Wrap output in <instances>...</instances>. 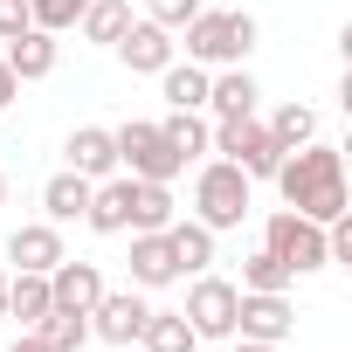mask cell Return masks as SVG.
Listing matches in <instances>:
<instances>
[{
    "instance_id": "cell-1",
    "label": "cell",
    "mask_w": 352,
    "mask_h": 352,
    "mask_svg": "<svg viewBox=\"0 0 352 352\" xmlns=\"http://www.w3.org/2000/svg\"><path fill=\"white\" fill-rule=\"evenodd\" d=\"M276 194H283V208L290 214H304V221H338V214H352L345 208V159H338V145H297V152H283L276 159Z\"/></svg>"
},
{
    "instance_id": "cell-2",
    "label": "cell",
    "mask_w": 352,
    "mask_h": 352,
    "mask_svg": "<svg viewBox=\"0 0 352 352\" xmlns=\"http://www.w3.org/2000/svg\"><path fill=\"white\" fill-rule=\"evenodd\" d=\"M249 49H256V21H249V14L201 8V14L187 21V63H201V69H208V63L228 69V63H242Z\"/></svg>"
},
{
    "instance_id": "cell-3",
    "label": "cell",
    "mask_w": 352,
    "mask_h": 352,
    "mask_svg": "<svg viewBox=\"0 0 352 352\" xmlns=\"http://www.w3.org/2000/svg\"><path fill=\"white\" fill-rule=\"evenodd\" d=\"M242 214H249V173L228 166V159L201 166V180H194V221L221 235V228H242Z\"/></svg>"
},
{
    "instance_id": "cell-4",
    "label": "cell",
    "mask_w": 352,
    "mask_h": 352,
    "mask_svg": "<svg viewBox=\"0 0 352 352\" xmlns=\"http://www.w3.org/2000/svg\"><path fill=\"white\" fill-rule=\"evenodd\" d=\"M208 145H214L228 166H242L249 180H270L276 159H283V145L270 138V124H256V111H249V118H221V124L208 131Z\"/></svg>"
},
{
    "instance_id": "cell-5",
    "label": "cell",
    "mask_w": 352,
    "mask_h": 352,
    "mask_svg": "<svg viewBox=\"0 0 352 352\" xmlns=\"http://www.w3.org/2000/svg\"><path fill=\"white\" fill-rule=\"evenodd\" d=\"M263 249H270L290 276H311V270H324V263H331V256H324V228H318V221H304V214H290V208L263 221Z\"/></svg>"
},
{
    "instance_id": "cell-6",
    "label": "cell",
    "mask_w": 352,
    "mask_h": 352,
    "mask_svg": "<svg viewBox=\"0 0 352 352\" xmlns=\"http://www.w3.org/2000/svg\"><path fill=\"white\" fill-rule=\"evenodd\" d=\"M118 138V173H131V180H166L173 187V173H180L187 159L166 145V131L159 124H145V118H131L124 131H111Z\"/></svg>"
},
{
    "instance_id": "cell-7",
    "label": "cell",
    "mask_w": 352,
    "mask_h": 352,
    "mask_svg": "<svg viewBox=\"0 0 352 352\" xmlns=\"http://www.w3.org/2000/svg\"><path fill=\"white\" fill-rule=\"evenodd\" d=\"M235 297H242V290H235L228 276H208V270H201L180 318L194 324V338H235Z\"/></svg>"
},
{
    "instance_id": "cell-8",
    "label": "cell",
    "mask_w": 352,
    "mask_h": 352,
    "mask_svg": "<svg viewBox=\"0 0 352 352\" xmlns=\"http://www.w3.org/2000/svg\"><path fill=\"white\" fill-rule=\"evenodd\" d=\"M297 331V311L283 290H242L235 297V338H263V345H283Z\"/></svg>"
},
{
    "instance_id": "cell-9",
    "label": "cell",
    "mask_w": 352,
    "mask_h": 352,
    "mask_svg": "<svg viewBox=\"0 0 352 352\" xmlns=\"http://www.w3.org/2000/svg\"><path fill=\"white\" fill-rule=\"evenodd\" d=\"M145 318H152V304H145L138 290H104V297L90 304V331L111 338V345H131V338L145 331Z\"/></svg>"
},
{
    "instance_id": "cell-10",
    "label": "cell",
    "mask_w": 352,
    "mask_h": 352,
    "mask_svg": "<svg viewBox=\"0 0 352 352\" xmlns=\"http://www.w3.org/2000/svg\"><path fill=\"white\" fill-rule=\"evenodd\" d=\"M111 49L124 56V69H131V76H159V69L173 63V28H159V21H131Z\"/></svg>"
},
{
    "instance_id": "cell-11",
    "label": "cell",
    "mask_w": 352,
    "mask_h": 352,
    "mask_svg": "<svg viewBox=\"0 0 352 352\" xmlns=\"http://www.w3.org/2000/svg\"><path fill=\"white\" fill-rule=\"evenodd\" d=\"M83 221H90L97 235H124V228H131V173H111V180H97V187H90Z\"/></svg>"
},
{
    "instance_id": "cell-12",
    "label": "cell",
    "mask_w": 352,
    "mask_h": 352,
    "mask_svg": "<svg viewBox=\"0 0 352 352\" xmlns=\"http://www.w3.org/2000/svg\"><path fill=\"white\" fill-rule=\"evenodd\" d=\"M173 276H180V263H173V249H166V228H131V283L159 290Z\"/></svg>"
},
{
    "instance_id": "cell-13",
    "label": "cell",
    "mask_w": 352,
    "mask_h": 352,
    "mask_svg": "<svg viewBox=\"0 0 352 352\" xmlns=\"http://www.w3.org/2000/svg\"><path fill=\"white\" fill-rule=\"evenodd\" d=\"M69 173H83V180H111V173H118V138L104 124H76L69 131Z\"/></svg>"
},
{
    "instance_id": "cell-14",
    "label": "cell",
    "mask_w": 352,
    "mask_h": 352,
    "mask_svg": "<svg viewBox=\"0 0 352 352\" xmlns=\"http://www.w3.org/2000/svg\"><path fill=\"white\" fill-rule=\"evenodd\" d=\"M8 263L49 276V270L63 263V235H56V221H28V228H14V235H8Z\"/></svg>"
},
{
    "instance_id": "cell-15",
    "label": "cell",
    "mask_w": 352,
    "mask_h": 352,
    "mask_svg": "<svg viewBox=\"0 0 352 352\" xmlns=\"http://www.w3.org/2000/svg\"><path fill=\"white\" fill-rule=\"evenodd\" d=\"M104 297V276H97V263H56L49 270V304H63V311H90Z\"/></svg>"
},
{
    "instance_id": "cell-16",
    "label": "cell",
    "mask_w": 352,
    "mask_h": 352,
    "mask_svg": "<svg viewBox=\"0 0 352 352\" xmlns=\"http://www.w3.org/2000/svg\"><path fill=\"white\" fill-rule=\"evenodd\" d=\"M0 56H8V69H14L21 83H35V76H49V69H56V35H49V28H21Z\"/></svg>"
},
{
    "instance_id": "cell-17",
    "label": "cell",
    "mask_w": 352,
    "mask_h": 352,
    "mask_svg": "<svg viewBox=\"0 0 352 352\" xmlns=\"http://www.w3.org/2000/svg\"><path fill=\"white\" fill-rule=\"evenodd\" d=\"M256 97H263V90H256V76H249V69H235V63H228L221 76H208V104H214V118H249V111H256Z\"/></svg>"
},
{
    "instance_id": "cell-18",
    "label": "cell",
    "mask_w": 352,
    "mask_h": 352,
    "mask_svg": "<svg viewBox=\"0 0 352 352\" xmlns=\"http://www.w3.org/2000/svg\"><path fill=\"white\" fill-rule=\"evenodd\" d=\"M166 249H173V263H180V276H201V270L214 263V228L173 221V228H166Z\"/></svg>"
},
{
    "instance_id": "cell-19",
    "label": "cell",
    "mask_w": 352,
    "mask_h": 352,
    "mask_svg": "<svg viewBox=\"0 0 352 352\" xmlns=\"http://www.w3.org/2000/svg\"><path fill=\"white\" fill-rule=\"evenodd\" d=\"M90 187L97 180H83V173H56V180L42 187V208H49V221L63 228V221H83V208H90Z\"/></svg>"
},
{
    "instance_id": "cell-20",
    "label": "cell",
    "mask_w": 352,
    "mask_h": 352,
    "mask_svg": "<svg viewBox=\"0 0 352 352\" xmlns=\"http://www.w3.org/2000/svg\"><path fill=\"white\" fill-rule=\"evenodd\" d=\"M180 208H173L166 180H131V228H173Z\"/></svg>"
},
{
    "instance_id": "cell-21",
    "label": "cell",
    "mask_w": 352,
    "mask_h": 352,
    "mask_svg": "<svg viewBox=\"0 0 352 352\" xmlns=\"http://www.w3.org/2000/svg\"><path fill=\"white\" fill-rule=\"evenodd\" d=\"M8 318H21V331H35V324L49 318V276L21 270V276L8 283Z\"/></svg>"
},
{
    "instance_id": "cell-22",
    "label": "cell",
    "mask_w": 352,
    "mask_h": 352,
    "mask_svg": "<svg viewBox=\"0 0 352 352\" xmlns=\"http://www.w3.org/2000/svg\"><path fill=\"white\" fill-rule=\"evenodd\" d=\"M35 338H42L49 352H83V338H90V311H63V304H49V318L35 324Z\"/></svg>"
},
{
    "instance_id": "cell-23",
    "label": "cell",
    "mask_w": 352,
    "mask_h": 352,
    "mask_svg": "<svg viewBox=\"0 0 352 352\" xmlns=\"http://www.w3.org/2000/svg\"><path fill=\"white\" fill-rule=\"evenodd\" d=\"M159 83H166V104H173V111H201V104H208V69H201V63H166Z\"/></svg>"
},
{
    "instance_id": "cell-24",
    "label": "cell",
    "mask_w": 352,
    "mask_h": 352,
    "mask_svg": "<svg viewBox=\"0 0 352 352\" xmlns=\"http://www.w3.org/2000/svg\"><path fill=\"white\" fill-rule=\"evenodd\" d=\"M138 345H145V352H194L201 338H194V324H187L180 311H152L145 331H138Z\"/></svg>"
},
{
    "instance_id": "cell-25",
    "label": "cell",
    "mask_w": 352,
    "mask_h": 352,
    "mask_svg": "<svg viewBox=\"0 0 352 352\" xmlns=\"http://www.w3.org/2000/svg\"><path fill=\"white\" fill-rule=\"evenodd\" d=\"M90 42H118L124 28H131V0H90L83 8V21H76Z\"/></svg>"
},
{
    "instance_id": "cell-26",
    "label": "cell",
    "mask_w": 352,
    "mask_h": 352,
    "mask_svg": "<svg viewBox=\"0 0 352 352\" xmlns=\"http://www.w3.org/2000/svg\"><path fill=\"white\" fill-rule=\"evenodd\" d=\"M270 138H276L283 152H297V145H311V138H318V111H311V104H283V111L270 118Z\"/></svg>"
},
{
    "instance_id": "cell-27",
    "label": "cell",
    "mask_w": 352,
    "mask_h": 352,
    "mask_svg": "<svg viewBox=\"0 0 352 352\" xmlns=\"http://www.w3.org/2000/svg\"><path fill=\"white\" fill-rule=\"evenodd\" d=\"M159 131H166V145L180 152V159H201V152H208V124H201L194 111H173V118H166Z\"/></svg>"
},
{
    "instance_id": "cell-28",
    "label": "cell",
    "mask_w": 352,
    "mask_h": 352,
    "mask_svg": "<svg viewBox=\"0 0 352 352\" xmlns=\"http://www.w3.org/2000/svg\"><path fill=\"white\" fill-rule=\"evenodd\" d=\"M235 290H290V270H283L270 249H256V256L242 263V283H235Z\"/></svg>"
},
{
    "instance_id": "cell-29",
    "label": "cell",
    "mask_w": 352,
    "mask_h": 352,
    "mask_svg": "<svg viewBox=\"0 0 352 352\" xmlns=\"http://www.w3.org/2000/svg\"><path fill=\"white\" fill-rule=\"evenodd\" d=\"M83 8H90V0H28V21L49 28V35H63V28L83 21Z\"/></svg>"
},
{
    "instance_id": "cell-30",
    "label": "cell",
    "mask_w": 352,
    "mask_h": 352,
    "mask_svg": "<svg viewBox=\"0 0 352 352\" xmlns=\"http://www.w3.org/2000/svg\"><path fill=\"white\" fill-rule=\"evenodd\" d=\"M194 14H201V0H152L145 21H159V28H187Z\"/></svg>"
},
{
    "instance_id": "cell-31",
    "label": "cell",
    "mask_w": 352,
    "mask_h": 352,
    "mask_svg": "<svg viewBox=\"0 0 352 352\" xmlns=\"http://www.w3.org/2000/svg\"><path fill=\"white\" fill-rule=\"evenodd\" d=\"M21 28H35L28 21V0H0V42H14Z\"/></svg>"
},
{
    "instance_id": "cell-32",
    "label": "cell",
    "mask_w": 352,
    "mask_h": 352,
    "mask_svg": "<svg viewBox=\"0 0 352 352\" xmlns=\"http://www.w3.org/2000/svg\"><path fill=\"white\" fill-rule=\"evenodd\" d=\"M14 97H21V76H14V69H8V56H0V111H8V104H14Z\"/></svg>"
},
{
    "instance_id": "cell-33",
    "label": "cell",
    "mask_w": 352,
    "mask_h": 352,
    "mask_svg": "<svg viewBox=\"0 0 352 352\" xmlns=\"http://www.w3.org/2000/svg\"><path fill=\"white\" fill-rule=\"evenodd\" d=\"M14 352H49V345H42L35 331H21V338H14Z\"/></svg>"
},
{
    "instance_id": "cell-34",
    "label": "cell",
    "mask_w": 352,
    "mask_h": 352,
    "mask_svg": "<svg viewBox=\"0 0 352 352\" xmlns=\"http://www.w3.org/2000/svg\"><path fill=\"white\" fill-rule=\"evenodd\" d=\"M235 352H276V345H263V338H235Z\"/></svg>"
},
{
    "instance_id": "cell-35",
    "label": "cell",
    "mask_w": 352,
    "mask_h": 352,
    "mask_svg": "<svg viewBox=\"0 0 352 352\" xmlns=\"http://www.w3.org/2000/svg\"><path fill=\"white\" fill-rule=\"evenodd\" d=\"M0 318H8V276H0Z\"/></svg>"
},
{
    "instance_id": "cell-36",
    "label": "cell",
    "mask_w": 352,
    "mask_h": 352,
    "mask_svg": "<svg viewBox=\"0 0 352 352\" xmlns=\"http://www.w3.org/2000/svg\"><path fill=\"white\" fill-rule=\"evenodd\" d=\"M0 201H8V173H0Z\"/></svg>"
}]
</instances>
